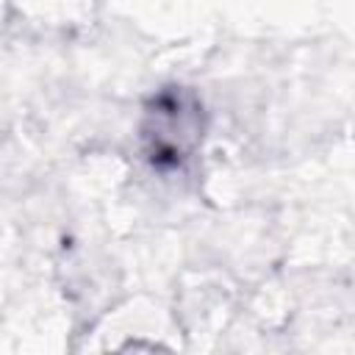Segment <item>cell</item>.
I'll list each match as a JSON object with an SVG mask.
<instances>
[{
  "instance_id": "cell-1",
  "label": "cell",
  "mask_w": 355,
  "mask_h": 355,
  "mask_svg": "<svg viewBox=\"0 0 355 355\" xmlns=\"http://www.w3.org/2000/svg\"><path fill=\"white\" fill-rule=\"evenodd\" d=\"M205 111L186 86H166L150 97L141 114L139 139L155 169H180L202 144Z\"/></svg>"
}]
</instances>
